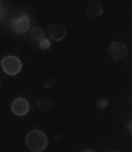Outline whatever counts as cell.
Returning <instances> with one entry per match:
<instances>
[{
  "label": "cell",
  "instance_id": "6da1fadb",
  "mask_svg": "<svg viewBox=\"0 0 132 152\" xmlns=\"http://www.w3.org/2000/svg\"><path fill=\"white\" fill-rule=\"evenodd\" d=\"M25 141L31 151L41 152L48 147V138L41 130L33 129L27 133Z\"/></svg>",
  "mask_w": 132,
  "mask_h": 152
},
{
  "label": "cell",
  "instance_id": "7a4b0ae2",
  "mask_svg": "<svg viewBox=\"0 0 132 152\" xmlns=\"http://www.w3.org/2000/svg\"><path fill=\"white\" fill-rule=\"evenodd\" d=\"M1 66L5 73L10 76L17 75L22 68V63L17 57L8 56L2 58Z\"/></svg>",
  "mask_w": 132,
  "mask_h": 152
},
{
  "label": "cell",
  "instance_id": "3957f363",
  "mask_svg": "<svg viewBox=\"0 0 132 152\" xmlns=\"http://www.w3.org/2000/svg\"><path fill=\"white\" fill-rule=\"evenodd\" d=\"M110 56L114 61H120L125 58L128 54L126 45L120 42H113L108 48Z\"/></svg>",
  "mask_w": 132,
  "mask_h": 152
},
{
  "label": "cell",
  "instance_id": "277c9868",
  "mask_svg": "<svg viewBox=\"0 0 132 152\" xmlns=\"http://www.w3.org/2000/svg\"><path fill=\"white\" fill-rule=\"evenodd\" d=\"M12 27L17 33H26L30 28V19L26 13H23L20 16L16 17L12 20Z\"/></svg>",
  "mask_w": 132,
  "mask_h": 152
},
{
  "label": "cell",
  "instance_id": "5b68a950",
  "mask_svg": "<svg viewBox=\"0 0 132 152\" xmlns=\"http://www.w3.org/2000/svg\"><path fill=\"white\" fill-rule=\"evenodd\" d=\"M30 104L25 98H19L15 99L11 105V110L13 114L18 116H23L29 112Z\"/></svg>",
  "mask_w": 132,
  "mask_h": 152
},
{
  "label": "cell",
  "instance_id": "8992f818",
  "mask_svg": "<svg viewBox=\"0 0 132 152\" xmlns=\"http://www.w3.org/2000/svg\"><path fill=\"white\" fill-rule=\"evenodd\" d=\"M48 32L51 38L56 42H60L65 38L67 34V29L63 23H55L50 26Z\"/></svg>",
  "mask_w": 132,
  "mask_h": 152
},
{
  "label": "cell",
  "instance_id": "52a82bcc",
  "mask_svg": "<svg viewBox=\"0 0 132 152\" xmlns=\"http://www.w3.org/2000/svg\"><path fill=\"white\" fill-rule=\"evenodd\" d=\"M103 13V5L100 2L94 0L91 1L86 7V13L91 18H97Z\"/></svg>",
  "mask_w": 132,
  "mask_h": 152
},
{
  "label": "cell",
  "instance_id": "ba28073f",
  "mask_svg": "<svg viewBox=\"0 0 132 152\" xmlns=\"http://www.w3.org/2000/svg\"><path fill=\"white\" fill-rule=\"evenodd\" d=\"M31 38L34 41H41L44 38V31L41 27H36L32 29L30 33Z\"/></svg>",
  "mask_w": 132,
  "mask_h": 152
},
{
  "label": "cell",
  "instance_id": "9c48e42d",
  "mask_svg": "<svg viewBox=\"0 0 132 152\" xmlns=\"http://www.w3.org/2000/svg\"><path fill=\"white\" fill-rule=\"evenodd\" d=\"M37 108L40 111L46 113L51 109V102L48 99H41V100H39V102H37Z\"/></svg>",
  "mask_w": 132,
  "mask_h": 152
},
{
  "label": "cell",
  "instance_id": "30bf717a",
  "mask_svg": "<svg viewBox=\"0 0 132 152\" xmlns=\"http://www.w3.org/2000/svg\"><path fill=\"white\" fill-rule=\"evenodd\" d=\"M51 45V43H50L49 40L46 39V38H43L42 40L40 41V47L42 48V49H47Z\"/></svg>",
  "mask_w": 132,
  "mask_h": 152
},
{
  "label": "cell",
  "instance_id": "8fae6325",
  "mask_svg": "<svg viewBox=\"0 0 132 152\" xmlns=\"http://www.w3.org/2000/svg\"><path fill=\"white\" fill-rule=\"evenodd\" d=\"M54 83H55V80H54V78H51V79H48L46 81H44V85L47 89H50V88H52L54 87Z\"/></svg>",
  "mask_w": 132,
  "mask_h": 152
},
{
  "label": "cell",
  "instance_id": "7c38bea8",
  "mask_svg": "<svg viewBox=\"0 0 132 152\" xmlns=\"http://www.w3.org/2000/svg\"><path fill=\"white\" fill-rule=\"evenodd\" d=\"M98 106L99 108H105V107L107 106V102L105 99H103V100H100L98 103Z\"/></svg>",
  "mask_w": 132,
  "mask_h": 152
},
{
  "label": "cell",
  "instance_id": "4fadbf2b",
  "mask_svg": "<svg viewBox=\"0 0 132 152\" xmlns=\"http://www.w3.org/2000/svg\"><path fill=\"white\" fill-rule=\"evenodd\" d=\"M127 129H128V132L132 134V119L128 123V125H127Z\"/></svg>",
  "mask_w": 132,
  "mask_h": 152
},
{
  "label": "cell",
  "instance_id": "5bb4252c",
  "mask_svg": "<svg viewBox=\"0 0 132 152\" xmlns=\"http://www.w3.org/2000/svg\"><path fill=\"white\" fill-rule=\"evenodd\" d=\"M82 152H94L93 150H91V149H86V150L83 151Z\"/></svg>",
  "mask_w": 132,
  "mask_h": 152
},
{
  "label": "cell",
  "instance_id": "9a60e30c",
  "mask_svg": "<svg viewBox=\"0 0 132 152\" xmlns=\"http://www.w3.org/2000/svg\"><path fill=\"white\" fill-rule=\"evenodd\" d=\"M130 102L132 103V94L131 95V97H130Z\"/></svg>",
  "mask_w": 132,
  "mask_h": 152
},
{
  "label": "cell",
  "instance_id": "2e32d148",
  "mask_svg": "<svg viewBox=\"0 0 132 152\" xmlns=\"http://www.w3.org/2000/svg\"><path fill=\"white\" fill-rule=\"evenodd\" d=\"M0 85H1V80H0Z\"/></svg>",
  "mask_w": 132,
  "mask_h": 152
}]
</instances>
